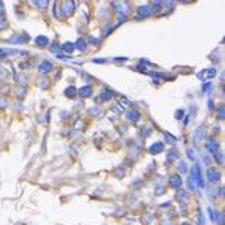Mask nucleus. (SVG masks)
<instances>
[{"mask_svg":"<svg viewBox=\"0 0 225 225\" xmlns=\"http://www.w3.org/2000/svg\"><path fill=\"white\" fill-rule=\"evenodd\" d=\"M207 179H209V182H212V183L219 182V179H221V173H219V170H216L215 167L209 168V170H207Z\"/></svg>","mask_w":225,"mask_h":225,"instance_id":"obj_1","label":"nucleus"},{"mask_svg":"<svg viewBox=\"0 0 225 225\" xmlns=\"http://www.w3.org/2000/svg\"><path fill=\"white\" fill-rule=\"evenodd\" d=\"M168 186L173 188V189H180V186H182V177L179 174L171 176L170 180H168Z\"/></svg>","mask_w":225,"mask_h":225,"instance_id":"obj_2","label":"nucleus"},{"mask_svg":"<svg viewBox=\"0 0 225 225\" xmlns=\"http://www.w3.org/2000/svg\"><path fill=\"white\" fill-rule=\"evenodd\" d=\"M206 149L210 152V153H218V149H219V143L216 141V140H210V141H207V144H206Z\"/></svg>","mask_w":225,"mask_h":225,"instance_id":"obj_3","label":"nucleus"},{"mask_svg":"<svg viewBox=\"0 0 225 225\" xmlns=\"http://www.w3.org/2000/svg\"><path fill=\"white\" fill-rule=\"evenodd\" d=\"M149 152H150L152 155H158V153H162V152H164V144H162L161 141H158V143H155V144H152V146H150Z\"/></svg>","mask_w":225,"mask_h":225,"instance_id":"obj_4","label":"nucleus"},{"mask_svg":"<svg viewBox=\"0 0 225 225\" xmlns=\"http://www.w3.org/2000/svg\"><path fill=\"white\" fill-rule=\"evenodd\" d=\"M62 6H63L65 15L68 17V15H71V14L74 12V6H75V3H71V2H63V3H62Z\"/></svg>","mask_w":225,"mask_h":225,"instance_id":"obj_5","label":"nucleus"},{"mask_svg":"<svg viewBox=\"0 0 225 225\" xmlns=\"http://www.w3.org/2000/svg\"><path fill=\"white\" fill-rule=\"evenodd\" d=\"M51 69H53V63H51V62H48V60L42 62V63H41V66H39V71H41L42 74H47V72H50Z\"/></svg>","mask_w":225,"mask_h":225,"instance_id":"obj_6","label":"nucleus"},{"mask_svg":"<svg viewBox=\"0 0 225 225\" xmlns=\"http://www.w3.org/2000/svg\"><path fill=\"white\" fill-rule=\"evenodd\" d=\"M140 113L137 111V110H131L129 113H128V120L129 122H138L140 120Z\"/></svg>","mask_w":225,"mask_h":225,"instance_id":"obj_7","label":"nucleus"},{"mask_svg":"<svg viewBox=\"0 0 225 225\" xmlns=\"http://www.w3.org/2000/svg\"><path fill=\"white\" fill-rule=\"evenodd\" d=\"M35 42H36V45H38V47L44 48V47H47V45H48V38H45V36H38V38L35 39Z\"/></svg>","mask_w":225,"mask_h":225,"instance_id":"obj_8","label":"nucleus"},{"mask_svg":"<svg viewBox=\"0 0 225 225\" xmlns=\"http://www.w3.org/2000/svg\"><path fill=\"white\" fill-rule=\"evenodd\" d=\"M78 93H80V96H81V98H89V96L92 95V87H90V86H86V87L80 89V90H78Z\"/></svg>","mask_w":225,"mask_h":225,"instance_id":"obj_9","label":"nucleus"},{"mask_svg":"<svg viewBox=\"0 0 225 225\" xmlns=\"http://www.w3.org/2000/svg\"><path fill=\"white\" fill-rule=\"evenodd\" d=\"M215 75H216V71H215V69L204 71V72H200V74H198V77H200V78H204V80H206V78H210V77H215Z\"/></svg>","mask_w":225,"mask_h":225,"instance_id":"obj_10","label":"nucleus"},{"mask_svg":"<svg viewBox=\"0 0 225 225\" xmlns=\"http://www.w3.org/2000/svg\"><path fill=\"white\" fill-rule=\"evenodd\" d=\"M62 50L66 51V53H72V51L75 50V44H72V42H65V44L62 45Z\"/></svg>","mask_w":225,"mask_h":225,"instance_id":"obj_11","label":"nucleus"},{"mask_svg":"<svg viewBox=\"0 0 225 225\" xmlns=\"http://www.w3.org/2000/svg\"><path fill=\"white\" fill-rule=\"evenodd\" d=\"M204 135H206V129H204V128H198V129L195 131V140H197V141H201V140L204 138Z\"/></svg>","mask_w":225,"mask_h":225,"instance_id":"obj_12","label":"nucleus"},{"mask_svg":"<svg viewBox=\"0 0 225 225\" xmlns=\"http://www.w3.org/2000/svg\"><path fill=\"white\" fill-rule=\"evenodd\" d=\"M77 93H78V90H77L75 87H68V89L65 90V95H66L68 98H75Z\"/></svg>","mask_w":225,"mask_h":225,"instance_id":"obj_13","label":"nucleus"},{"mask_svg":"<svg viewBox=\"0 0 225 225\" xmlns=\"http://www.w3.org/2000/svg\"><path fill=\"white\" fill-rule=\"evenodd\" d=\"M152 14V9L150 8H140V15H138V18H141V17H149Z\"/></svg>","mask_w":225,"mask_h":225,"instance_id":"obj_14","label":"nucleus"},{"mask_svg":"<svg viewBox=\"0 0 225 225\" xmlns=\"http://www.w3.org/2000/svg\"><path fill=\"white\" fill-rule=\"evenodd\" d=\"M111 98H113V93H111L110 90H104L102 95H101V99H102V101H110Z\"/></svg>","mask_w":225,"mask_h":225,"instance_id":"obj_15","label":"nucleus"},{"mask_svg":"<svg viewBox=\"0 0 225 225\" xmlns=\"http://www.w3.org/2000/svg\"><path fill=\"white\" fill-rule=\"evenodd\" d=\"M177 150H171V152H168V156H167V159H168V162H171V161H174V159H177Z\"/></svg>","mask_w":225,"mask_h":225,"instance_id":"obj_16","label":"nucleus"},{"mask_svg":"<svg viewBox=\"0 0 225 225\" xmlns=\"http://www.w3.org/2000/svg\"><path fill=\"white\" fill-rule=\"evenodd\" d=\"M75 45H77V48H78V50H81V51H83V50H86V47H87V42H86L84 39H80V41L75 44Z\"/></svg>","mask_w":225,"mask_h":225,"instance_id":"obj_17","label":"nucleus"},{"mask_svg":"<svg viewBox=\"0 0 225 225\" xmlns=\"http://www.w3.org/2000/svg\"><path fill=\"white\" fill-rule=\"evenodd\" d=\"M215 159H218V162H219L221 165L224 164V155H222V153H219V152L215 153Z\"/></svg>","mask_w":225,"mask_h":225,"instance_id":"obj_18","label":"nucleus"},{"mask_svg":"<svg viewBox=\"0 0 225 225\" xmlns=\"http://www.w3.org/2000/svg\"><path fill=\"white\" fill-rule=\"evenodd\" d=\"M186 197H188V194H186V192H183V191L177 192V200H186Z\"/></svg>","mask_w":225,"mask_h":225,"instance_id":"obj_19","label":"nucleus"},{"mask_svg":"<svg viewBox=\"0 0 225 225\" xmlns=\"http://www.w3.org/2000/svg\"><path fill=\"white\" fill-rule=\"evenodd\" d=\"M179 171H180V173H186V171H188L185 162H180V164H179Z\"/></svg>","mask_w":225,"mask_h":225,"instance_id":"obj_20","label":"nucleus"},{"mask_svg":"<svg viewBox=\"0 0 225 225\" xmlns=\"http://www.w3.org/2000/svg\"><path fill=\"white\" fill-rule=\"evenodd\" d=\"M188 158H189V159H194V158H195V150H194V149H188Z\"/></svg>","mask_w":225,"mask_h":225,"instance_id":"obj_21","label":"nucleus"},{"mask_svg":"<svg viewBox=\"0 0 225 225\" xmlns=\"http://www.w3.org/2000/svg\"><path fill=\"white\" fill-rule=\"evenodd\" d=\"M6 27V20L3 17H0V30H3Z\"/></svg>","mask_w":225,"mask_h":225,"instance_id":"obj_22","label":"nucleus"},{"mask_svg":"<svg viewBox=\"0 0 225 225\" xmlns=\"http://www.w3.org/2000/svg\"><path fill=\"white\" fill-rule=\"evenodd\" d=\"M17 93H18V96H24V95H26V89H23V87H20V89L17 90Z\"/></svg>","mask_w":225,"mask_h":225,"instance_id":"obj_23","label":"nucleus"},{"mask_svg":"<svg viewBox=\"0 0 225 225\" xmlns=\"http://www.w3.org/2000/svg\"><path fill=\"white\" fill-rule=\"evenodd\" d=\"M90 113H92V114H99V113H101V110L95 107V108H92V110H90Z\"/></svg>","mask_w":225,"mask_h":225,"instance_id":"obj_24","label":"nucleus"},{"mask_svg":"<svg viewBox=\"0 0 225 225\" xmlns=\"http://www.w3.org/2000/svg\"><path fill=\"white\" fill-rule=\"evenodd\" d=\"M60 48V45H57L56 42H53V45H51V51H57Z\"/></svg>","mask_w":225,"mask_h":225,"instance_id":"obj_25","label":"nucleus"},{"mask_svg":"<svg viewBox=\"0 0 225 225\" xmlns=\"http://www.w3.org/2000/svg\"><path fill=\"white\" fill-rule=\"evenodd\" d=\"M219 119H224V107H219Z\"/></svg>","mask_w":225,"mask_h":225,"instance_id":"obj_26","label":"nucleus"},{"mask_svg":"<svg viewBox=\"0 0 225 225\" xmlns=\"http://www.w3.org/2000/svg\"><path fill=\"white\" fill-rule=\"evenodd\" d=\"M182 116H183V111H177V113H176V119H179V120H180V119H183Z\"/></svg>","mask_w":225,"mask_h":225,"instance_id":"obj_27","label":"nucleus"},{"mask_svg":"<svg viewBox=\"0 0 225 225\" xmlns=\"http://www.w3.org/2000/svg\"><path fill=\"white\" fill-rule=\"evenodd\" d=\"M36 5H38V6H41V8H45L48 3H47V2H36Z\"/></svg>","mask_w":225,"mask_h":225,"instance_id":"obj_28","label":"nucleus"},{"mask_svg":"<svg viewBox=\"0 0 225 225\" xmlns=\"http://www.w3.org/2000/svg\"><path fill=\"white\" fill-rule=\"evenodd\" d=\"M0 104H2V107H5L6 105V99H2V101H0Z\"/></svg>","mask_w":225,"mask_h":225,"instance_id":"obj_29","label":"nucleus"},{"mask_svg":"<svg viewBox=\"0 0 225 225\" xmlns=\"http://www.w3.org/2000/svg\"><path fill=\"white\" fill-rule=\"evenodd\" d=\"M57 57L62 59V57H65V54H63V53H57Z\"/></svg>","mask_w":225,"mask_h":225,"instance_id":"obj_30","label":"nucleus"},{"mask_svg":"<svg viewBox=\"0 0 225 225\" xmlns=\"http://www.w3.org/2000/svg\"><path fill=\"white\" fill-rule=\"evenodd\" d=\"M2 12H3V5L0 3V14H2Z\"/></svg>","mask_w":225,"mask_h":225,"instance_id":"obj_31","label":"nucleus"},{"mask_svg":"<svg viewBox=\"0 0 225 225\" xmlns=\"http://www.w3.org/2000/svg\"><path fill=\"white\" fill-rule=\"evenodd\" d=\"M3 54H5V51H3V50H0V57H2Z\"/></svg>","mask_w":225,"mask_h":225,"instance_id":"obj_32","label":"nucleus"}]
</instances>
